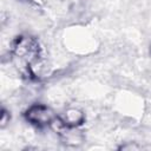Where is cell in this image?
Returning <instances> with one entry per match:
<instances>
[{"mask_svg":"<svg viewBox=\"0 0 151 151\" xmlns=\"http://www.w3.org/2000/svg\"><path fill=\"white\" fill-rule=\"evenodd\" d=\"M150 53H151V46H150Z\"/></svg>","mask_w":151,"mask_h":151,"instance_id":"6","label":"cell"},{"mask_svg":"<svg viewBox=\"0 0 151 151\" xmlns=\"http://www.w3.org/2000/svg\"><path fill=\"white\" fill-rule=\"evenodd\" d=\"M67 38L68 45L73 48V51H84L91 47V37L86 32L77 29L74 32H71Z\"/></svg>","mask_w":151,"mask_h":151,"instance_id":"3","label":"cell"},{"mask_svg":"<svg viewBox=\"0 0 151 151\" xmlns=\"http://www.w3.org/2000/svg\"><path fill=\"white\" fill-rule=\"evenodd\" d=\"M60 119L68 127H78L84 123L85 114L81 110H79L77 107H71L64 112V114L61 116Z\"/></svg>","mask_w":151,"mask_h":151,"instance_id":"4","label":"cell"},{"mask_svg":"<svg viewBox=\"0 0 151 151\" xmlns=\"http://www.w3.org/2000/svg\"><path fill=\"white\" fill-rule=\"evenodd\" d=\"M14 65L28 76H34L35 67L41 64V47L37 39L28 35L18 37L11 48Z\"/></svg>","mask_w":151,"mask_h":151,"instance_id":"1","label":"cell"},{"mask_svg":"<svg viewBox=\"0 0 151 151\" xmlns=\"http://www.w3.org/2000/svg\"><path fill=\"white\" fill-rule=\"evenodd\" d=\"M25 118L27 122H29L33 125L37 126H47L52 125V123L55 120L54 112L44 104H34L28 107V110L25 113Z\"/></svg>","mask_w":151,"mask_h":151,"instance_id":"2","label":"cell"},{"mask_svg":"<svg viewBox=\"0 0 151 151\" xmlns=\"http://www.w3.org/2000/svg\"><path fill=\"white\" fill-rule=\"evenodd\" d=\"M1 126H5L7 123H9V114L7 113L6 110H2V116H1Z\"/></svg>","mask_w":151,"mask_h":151,"instance_id":"5","label":"cell"}]
</instances>
